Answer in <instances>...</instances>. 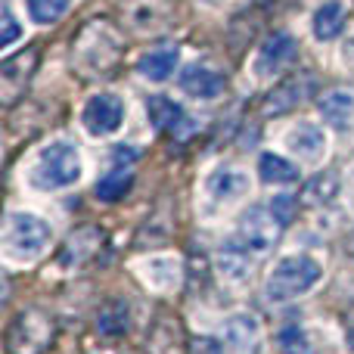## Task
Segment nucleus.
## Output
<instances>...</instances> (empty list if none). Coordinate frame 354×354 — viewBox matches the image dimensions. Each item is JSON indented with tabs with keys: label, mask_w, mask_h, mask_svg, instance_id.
Wrapping results in <instances>:
<instances>
[{
	"label": "nucleus",
	"mask_w": 354,
	"mask_h": 354,
	"mask_svg": "<svg viewBox=\"0 0 354 354\" xmlns=\"http://www.w3.org/2000/svg\"><path fill=\"white\" fill-rule=\"evenodd\" d=\"M122 118H124V106H122V100H118L115 93H97V97L87 100L84 112H81L84 128L91 131V134H97V137L118 131Z\"/></svg>",
	"instance_id": "1a4fd4ad"
},
{
	"label": "nucleus",
	"mask_w": 354,
	"mask_h": 354,
	"mask_svg": "<svg viewBox=\"0 0 354 354\" xmlns=\"http://www.w3.org/2000/svg\"><path fill=\"white\" fill-rule=\"evenodd\" d=\"M317 277H320V264L314 261V258H308V255L283 258L268 280V299L289 301V299H295V295H305L308 289L317 283Z\"/></svg>",
	"instance_id": "7ed1b4c3"
},
{
	"label": "nucleus",
	"mask_w": 354,
	"mask_h": 354,
	"mask_svg": "<svg viewBox=\"0 0 354 354\" xmlns=\"http://www.w3.org/2000/svg\"><path fill=\"white\" fill-rule=\"evenodd\" d=\"M289 149H292L295 156H301V159H320L326 149V137L317 124L301 122V124H295L292 134H289Z\"/></svg>",
	"instance_id": "f3484780"
},
{
	"label": "nucleus",
	"mask_w": 354,
	"mask_h": 354,
	"mask_svg": "<svg viewBox=\"0 0 354 354\" xmlns=\"http://www.w3.org/2000/svg\"><path fill=\"white\" fill-rule=\"evenodd\" d=\"M280 348H283V354H314L301 330H283V336H280Z\"/></svg>",
	"instance_id": "bb28decb"
},
{
	"label": "nucleus",
	"mask_w": 354,
	"mask_h": 354,
	"mask_svg": "<svg viewBox=\"0 0 354 354\" xmlns=\"http://www.w3.org/2000/svg\"><path fill=\"white\" fill-rule=\"evenodd\" d=\"M345 59H351V62H354V41L348 44V47H345Z\"/></svg>",
	"instance_id": "2f4dec72"
},
{
	"label": "nucleus",
	"mask_w": 354,
	"mask_h": 354,
	"mask_svg": "<svg viewBox=\"0 0 354 354\" xmlns=\"http://www.w3.org/2000/svg\"><path fill=\"white\" fill-rule=\"evenodd\" d=\"M339 187H342V177H339V171L314 174L311 180H308V187L301 189V202H305V205H311V208L330 205V202L339 196Z\"/></svg>",
	"instance_id": "a211bd4d"
},
{
	"label": "nucleus",
	"mask_w": 354,
	"mask_h": 354,
	"mask_svg": "<svg viewBox=\"0 0 354 354\" xmlns=\"http://www.w3.org/2000/svg\"><path fill=\"white\" fill-rule=\"evenodd\" d=\"M131 183H134L131 165H115L109 174L103 177V180L97 183V196H100L103 202H115V199H122V196L128 193Z\"/></svg>",
	"instance_id": "b1692460"
},
{
	"label": "nucleus",
	"mask_w": 354,
	"mask_h": 354,
	"mask_svg": "<svg viewBox=\"0 0 354 354\" xmlns=\"http://www.w3.org/2000/svg\"><path fill=\"white\" fill-rule=\"evenodd\" d=\"M0 19H3V31H0V47H10V44L19 37V25H16V19H12L10 3H3V12H0Z\"/></svg>",
	"instance_id": "cd10ccee"
},
{
	"label": "nucleus",
	"mask_w": 354,
	"mask_h": 354,
	"mask_svg": "<svg viewBox=\"0 0 354 354\" xmlns=\"http://www.w3.org/2000/svg\"><path fill=\"white\" fill-rule=\"evenodd\" d=\"M348 249L354 252V230H351V236H348Z\"/></svg>",
	"instance_id": "473e14b6"
},
{
	"label": "nucleus",
	"mask_w": 354,
	"mask_h": 354,
	"mask_svg": "<svg viewBox=\"0 0 354 354\" xmlns=\"http://www.w3.org/2000/svg\"><path fill=\"white\" fill-rule=\"evenodd\" d=\"M81 177V159L72 143H53L41 153V162L35 168V183L41 189H62L72 187Z\"/></svg>",
	"instance_id": "20e7f679"
},
{
	"label": "nucleus",
	"mask_w": 354,
	"mask_h": 354,
	"mask_svg": "<svg viewBox=\"0 0 354 354\" xmlns=\"http://www.w3.org/2000/svg\"><path fill=\"white\" fill-rule=\"evenodd\" d=\"M320 115L333 128H348L354 118V97L348 91H330L320 100Z\"/></svg>",
	"instance_id": "6ab92c4d"
},
{
	"label": "nucleus",
	"mask_w": 354,
	"mask_h": 354,
	"mask_svg": "<svg viewBox=\"0 0 354 354\" xmlns=\"http://www.w3.org/2000/svg\"><path fill=\"white\" fill-rule=\"evenodd\" d=\"M345 28V6L339 0H326L317 12H314V35L320 41H333Z\"/></svg>",
	"instance_id": "412c9836"
},
{
	"label": "nucleus",
	"mask_w": 354,
	"mask_h": 354,
	"mask_svg": "<svg viewBox=\"0 0 354 354\" xmlns=\"http://www.w3.org/2000/svg\"><path fill=\"white\" fill-rule=\"evenodd\" d=\"M218 270L221 277H227L230 283H243L252 277L255 264H252V255H249V245L243 239H233V243L221 245L218 252Z\"/></svg>",
	"instance_id": "dca6fc26"
},
{
	"label": "nucleus",
	"mask_w": 354,
	"mask_h": 354,
	"mask_svg": "<svg viewBox=\"0 0 354 354\" xmlns=\"http://www.w3.org/2000/svg\"><path fill=\"white\" fill-rule=\"evenodd\" d=\"M292 208H295L292 196H277V199L270 202V212H274L277 218L283 221V224H289V221H292Z\"/></svg>",
	"instance_id": "c85d7f7f"
},
{
	"label": "nucleus",
	"mask_w": 354,
	"mask_h": 354,
	"mask_svg": "<svg viewBox=\"0 0 354 354\" xmlns=\"http://www.w3.org/2000/svg\"><path fill=\"white\" fill-rule=\"evenodd\" d=\"M97 330L103 336H122L128 330V305L124 301H109L103 311L97 314Z\"/></svg>",
	"instance_id": "393cba45"
},
{
	"label": "nucleus",
	"mask_w": 354,
	"mask_h": 354,
	"mask_svg": "<svg viewBox=\"0 0 354 354\" xmlns=\"http://www.w3.org/2000/svg\"><path fill=\"white\" fill-rule=\"evenodd\" d=\"M258 174H261L264 183H295L299 180V168L292 162H286L283 156H274V153H264L261 162H258Z\"/></svg>",
	"instance_id": "5701e85b"
},
{
	"label": "nucleus",
	"mask_w": 354,
	"mask_h": 354,
	"mask_svg": "<svg viewBox=\"0 0 354 354\" xmlns=\"http://www.w3.org/2000/svg\"><path fill=\"white\" fill-rule=\"evenodd\" d=\"M283 221L277 218L274 212H270V205H252L249 212L239 218V239H243L249 249L255 252H268L277 245V239H280V230H283Z\"/></svg>",
	"instance_id": "0eeeda50"
},
{
	"label": "nucleus",
	"mask_w": 354,
	"mask_h": 354,
	"mask_svg": "<svg viewBox=\"0 0 354 354\" xmlns=\"http://www.w3.org/2000/svg\"><path fill=\"white\" fill-rule=\"evenodd\" d=\"M180 87L196 100H212V97H221V93H224L227 78L221 72H214L212 66H205V62H196V66L183 68Z\"/></svg>",
	"instance_id": "2eb2a0df"
},
{
	"label": "nucleus",
	"mask_w": 354,
	"mask_h": 354,
	"mask_svg": "<svg viewBox=\"0 0 354 354\" xmlns=\"http://www.w3.org/2000/svg\"><path fill=\"white\" fill-rule=\"evenodd\" d=\"M174 66H177V47H159V50H149L137 62V72L149 81H165L174 72Z\"/></svg>",
	"instance_id": "aec40b11"
},
{
	"label": "nucleus",
	"mask_w": 354,
	"mask_h": 354,
	"mask_svg": "<svg viewBox=\"0 0 354 354\" xmlns=\"http://www.w3.org/2000/svg\"><path fill=\"white\" fill-rule=\"evenodd\" d=\"M314 84H317V81H314L311 75H295V78L283 81L280 87H274V91L268 93L261 112H264V115H286V112H292L295 106L305 103V100L311 97Z\"/></svg>",
	"instance_id": "f8f14e48"
},
{
	"label": "nucleus",
	"mask_w": 354,
	"mask_h": 354,
	"mask_svg": "<svg viewBox=\"0 0 354 354\" xmlns=\"http://www.w3.org/2000/svg\"><path fill=\"white\" fill-rule=\"evenodd\" d=\"M245 187H249V180H245V174L236 171V168H218V171L212 174V180H208L212 196H214V199H224V202L243 196Z\"/></svg>",
	"instance_id": "4be33fe9"
},
{
	"label": "nucleus",
	"mask_w": 354,
	"mask_h": 354,
	"mask_svg": "<svg viewBox=\"0 0 354 354\" xmlns=\"http://www.w3.org/2000/svg\"><path fill=\"white\" fill-rule=\"evenodd\" d=\"M221 342H224L227 354H258L261 351V326L252 314H236L224 324Z\"/></svg>",
	"instance_id": "4468645a"
},
{
	"label": "nucleus",
	"mask_w": 354,
	"mask_h": 354,
	"mask_svg": "<svg viewBox=\"0 0 354 354\" xmlns=\"http://www.w3.org/2000/svg\"><path fill=\"white\" fill-rule=\"evenodd\" d=\"M56 339V324L41 308H25L6 326V354H44Z\"/></svg>",
	"instance_id": "f03ea898"
},
{
	"label": "nucleus",
	"mask_w": 354,
	"mask_h": 354,
	"mask_svg": "<svg viewBox=\"0 0 354 354\" xmlns=\"http://www.w3.org/2000/svg\"><path fill=\"white\" fill-rule=\"evenodd\" d=\"M295 53H299V44H295V37L286 35V31H277V35H270L268 41L261 44V50H258L255 72L261 75V78H270V75L283 72V68H286L289 62L295 59Z\"/></svg>",
	"instance_id": "ddd939ff"
},
{
	"label": "nucleus",
	"mask_w": 354,
	"mask_h": 354,
	"mask_svg": "<svg viewBox=\"0 0 354 354\" xmlns=\"http://www.w3.org/2000/svg\"><path fill=\"white\" fill-rule=\"evenodd\" d=\"M124 56V37L109 19H91L72 41V72L84 81L109 78Z\"/></svg>",
	"instance_id": "f257e3e1"
},
{
	"label": "nucleus",
	"mask_w": 354,
	"mask_h": 354,
	"mask_svg": "<svg viewBox=\"0 0 354 354\" xmlns=\"http://www.w3.org/2000/svg\"><path fill=\"white\" fill-rule=\"evenodd\" d=\"M147 354H187V330L168 308L156 311L147 330Z\"/></svg>",
	"instance_id": "6e6552de"
},
{
	"label": "nucleus",
	"mask_w": 354,
	"mask_h": 354,
	"mask_svg": "<svg viewBox=\"0 0 354 354\" xmlns=\"http://www.w3.org/2000/svg\"><path fill=\"white\" fill-rule=\"evenodd\" d=\"M37 72V50H19L16 56L0 62V103L10 109L19 100L25 97V87H28L31 75Z\"/></svg>",
	"instance_id": "423d86ee"
},
{
	"label": "nucleus",
	"mask_w": 354,
	"mask_h": 354,
	"mask_svg": "<svg viewBox=\"0 0 354 354\" xmlns=\"http://www.w3.org/2000/svg\"><path fill=\"white\" fill-rule=\"evenodd\" d=\"M345 339H348V345L354 351V305L345 311Z\"/></svg>",
	"instance_id": "7c9ffc66"
},
{
	"label": "nucleus",
	"mask_w": 354,
	"mask_h": 354,
	"mask_svg": "<svg viewBox=\"0 0 354 354\" xmlns=\"http://www.w3.org/2000/svg\"><path fill=\"white\" fill-rule=\"evenodd\" d=\"M193 354H227L224 342H214V339H199L193 345Z\"/></svg>",
	"instance_id": "c756f323"
},
{
	"label": "nucleus",
	"mask_w": 354,
	"mask_h": 354,
	"mask_svg": "<svg viewBox=\"0 0 354 354\" xmlns=\"http://www.w3.org/2000/svg\"><path fill=\"white\" fill-rule=\"evenodd\" d=\"M103 245H106V233L93 224H84L68 233L66 245H62V252H59V261L66 264V268H81V264L93 261Z\"/></svg>",
	"instance_id": "9b49d317"
},
{
	"label": "nucleus",
	"mask_w": 354,
	"mask_h": 354,
	"mask_svg": "<svg viewBox=\"0 0 354 354\" xmlns=\"http://www.w3.org/2000/svg\"><path fill=\"white\" fill-rule=\"evenodd\" d=\"M147 109H149V122H153V128L162 131V134H168V137H174V140H187V137L196 131L193 118H189L177 103H171V100H165V97H153L147 103Z\"/></svg>",
	"instance_id": "9d476101"
},
{
	"label": "nucleus",
	"mask_w": 354,
	"mask_h": 354,
	"mask_svg": "<svg viewBox=\"0 0 354 354\" xmlns=\"http://www.w3.org/2000/svg\"><path fill=\"white\" fill-rule=\"evenodd\" d=\"M68 10V0H28V12L35 22L50 25L56 19H62V12Z\"/></svg>",
	"instance_id": "a878e982"
},
{
	"label": "nucleus",
	"mask_w": 354,
	"mask_h": 354,
	"mask_svg": "<svg viewBox=\"0 0 354 354\" xmlns=\"http://www.w3.org/2000/svg\"><path fill=\"white\" fill-rule=\"evenodd\" d=\"M3 243L10 255H22V258L37 255L50 243V227L41 218H35V214L12 212L3 227Z\"/></svg>",
	"instance_id": "39448f33"
}]
</instances>
